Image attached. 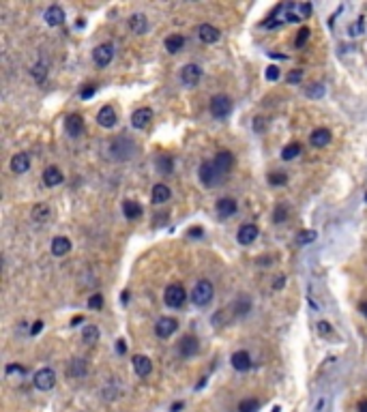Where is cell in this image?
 I'll list each match as a JSON object with an SVG mask.
<instances>
[{
  "instance_id": "34",
  "label": "cell",
  "mask_w": 367,
  "mask_h": 412,
  "mask_svg": "<svg viewBox=\"0 0 367 412\" xmlns=\"http://www.w3.org/2000/svg\"><path fill=\"white\" fill-rule=\"evenodd\" d=\"M232 309H234V316L236 318H239V316H247V313H249V309H251V300L247 299V297H243V299H239L232 305Z\"/></svg>"
},
{
  "instance_id": "31",
  "label": "cell",
  "mask_w": 367,
  "mask_h": 412,
  "mask_svg": "<svg viewBox=\"0 0 367 412\" xmlns=\"http://www.w3.org/2000/svg\"><path fill=\"white\" fill-rule=\"evenodd\" d=\"M122 213H125L127 219H138L142 215V206L138 204V202H133V200H125V202H122Z\"/></svg>"
},
{
  "instance_id": "1",
  "label": "cell",
  "mask_w": 367,
  "mask_h": 412,
  "mask_svg": "<svg viewBox=\"0 0 367 412\" xmlns=\"http://www.w3.org/2000/svg\"><path fill=\"white\" fill-rule=\"evenodd\" d=\"M135 150H138V146L127 135H118L114 142L110 144V155L114 161H129L135 155Z\"/></svg>"
},
{
  "instance_id": "11",
  "label": "cell",
  "mask_w": 367,
  "mask_h": 412,
  "mask_svg": "<svg viewBox=\"0 0 367 412\" xmlns=\"http://www.w3.org/2000/svg\"><path fill=\"white\" fill-rule=\"evenodd\" d=\"M65 129L69 133V138H80L84 133V118L80 114H69L65 120Z\"/></svg>"
},
{
  "instance_id": "29",
  "label": "cell",
  "mask_w": 367,
  "mask_h": 412,
  "mask_svg": "<svg viewBox=\"0 0 367 412\" xmlns=\"http://www.w3.org/2000/svg\"><path fill=\"white\" fill-rule=\"evenodd\" d=\"M183 45H185V37L183 35H170L165 39V50L170 54H178L180 50H183Z\"/></svg>"
},
{
  "instance_id": "43",
  "label": "cell",
  "mask_w": 367,
  "mask_h": 412,
  "mask_svg": "<svg viewBox=\"0 0 367 412\" xmlns=\"http://www.w3.org/2000/svg\"><path fill=\"white\" fill-rule=\"evenodd\" d=\"M309 28H301L298 30V37H296V47H303L305 43H307V39H309Z\"/></svg>"
},
{
  "instance_id": "37",
  "label": "cell",
  "mask_w": 367,
  "mask_h": 412,
  "mask_svg": "<svg viewBox=\"0 0 367 412\" xmlns=\"http://www.w3.org/2000/svg\"><path fill=\"white\" fill-rule=\"evenodd\" d=\"M316 238H318V232L316 230H303V232H298L296 243L298 245H309V243H314Z\"/></svg>"
},
{
  "instance_id": "46",
  "label": "cell",
  "mask_w": 367,
  "mask_h": 412,
  "mask_svg": "<svg viewBox=\"0 0 367 412\" xmlns=\"http://www.w3.org/2000/svg\"><path fill=\"white\" fill-rule=\"evenodd\" d=\"M298 11H301V17H309V15H312V11H314V7L309 2H301V4H298Z\"/></svg>"
},
{
  "instance_id": "8",
  "label": "cell",
  "mask_w": 367,
  "mask_h": 412,
  "mask_svg": "<svg viewBox=\"0 0 367 412\" xmlns=\"http://www.w3.org/2000/svg\"><path fill=\"white\" fill-rule=\"evenodd\" d=\"M176 329H178V320H174V318H159L157 320V324H155V333H157L161 339H167V337H172L174 333H176Z\"/></svg>"
},
{
  "instance_id": "30",
  "label": "cell",
  "mask_w": 367,
  "mask_h": 412,
  "mask_svg": "<svg viewBox=\"0 0 367 412\" xmlns=\"http://www.w3.org/2000/svg\"><path fill=\"white\" fill-rule=\"evenodd\" d=\"M47 60H41V63H37L33 69H30V75L35 77V82L37 84H43L45 82V77H47Z\"/></svg>"
},
{
  "instance_id": "53",
  "label": "cell",
  "mask_w": 367,
  "mask_h": 412,
  "mask_svg": "<svg viewBox=\"0 0 367 412\" xmlns=\"http://www.w3.org/2000/svg\"><path fill=\"white\" fill-rule=\"evenodd\" d=\"M189 236H202V230L200 227H194V230H189Z\"/></svg>"
},
{
  "instance_id": "10",
  "label": "cell",
  "mask_w": 367,
  "mask_h": 412,
  "mask_svg": "<svg viewBox=\"0 0 367 412\" xmlns=\"http://www.w3.org/2000/svg\"><path fill=\"white\" fill-rule=\"evenodd\" d=\"M198 350H200V341H198L194 335H185L183 339L178 341V352H180V356H185V359L196 356Z\"/></svg>"
},
{
  "instance_id": "5",
  "label": "cell",
  "mask_w": 367,
  "mask_h": 412,
  "mask_svg": "<svg viewBox=\"0 0 367 412\" xmlns=\"http://www.w3.org/2000/svg\"><path fill=\"white\" fill-rule=\"evenodd\" d=\"M33 382L39 391H52L56 384V374H54V370H49V367H41L39 372H35Z\"/></svg>"
},
{
  "instance_id": "2",
  "label": "cell",
  "mask_w": 367,
  "mask_h": 412,
  "mask_svg": "<svg viewBox=\"0 0 367 412\" xmlns=\"http://www.w3.org/2000/svg\"><path fill=\"white\" fill-rule=\"evenodd\" d=\"M213 297H215V288L208 279H200L194 286V290H191V300H194L198 307H208Z\"/></svg>"
},
{
  "instance_id": "26",
  "label": "cell",
  "mask_w": 367,
  "mask_h": 412,
  "mask_svg": "<svg viewBox=\"0 0 367 412\" xmlns=\"http://www.w3.org/2000/svg\"><path fill=\"white\" fill-rule=\"evenodd\" d=\"M236 208H239V204H236V200H232V198L217 200V213H219V217H232L236 213Z\"/></svg>"
},
{
  "instance_id": "17",
  "label": "cell",
  "mask_w": 367,
  "mask_h": 412,
  "mask_svg": "<svg viewBox=\"0 0 367 412\" xmlns=\"http://www.w3.org/2000/svg\"><path fill=\"white\" fill-rule=\"evenodd\" d=\"M43 17H45V24H47V26L56 28V26H63L67 15H65V11L60 9L58 4H52V7H49V9L45 11V15H43Z\"/></svg>"
},
{
  "instance_id": "35",
  "label": "cell",
  "mask_w": 367,
  "mask_h": 412,
  "mask_svg": "<svg viewBox=\"0 0 367 412\" xmlns=\"http://www.w3.org/2000/svg\"><path fill=\"white\" fill-rule=\"evenodd\" d=\"M298 155H301V144H296V142L284 146V150H282V159H284V161H292V159H296Z\"/></svg>"
},
{
  "instance_id": "23",
  "label": "cell",
  "mask_w": 367,
  "mask_h": 412,
  "mask_svg": "<svg viewBox=\"0 0 367 412\" xmlns=\"http://www.w3.org/2000/svg\"><path fill=\"white\" fill-rule=\"evenodd\" d=\"M309 142H312L316 149H325V146L331 144V131L325 127H320V129H316V131L309 135Z\"/></svg>"
},
{
  "instance_id": "57",
  "label": "cell",
  "mask_w": 367,
  "mask_h": 412,
  "mask_svg": "<svg viewBox=\"0 0 367 412\" xmlns=\"http://www.w3.org/2000/svg\"><path fill=\"white\" fill-rule=\"evenodd\" d=\"M180 408H183V404H180V402H176V404H174V406H172L170 410H172V412H178Z\"/></svg>"
},
{
  "instance_id": "3",
  "label": "cell",
  "mask_w": 367,
  "mask_h": 412,
  "mask_svg": "<svg viewBox=\"0 0 367 412\" xmlns=\"http://www.w3.org/2000/svg\"><path fill=\"white\" fill-rule=\"evenodd\" d=\"M163 300H165V305H167V307H172V309H180V307L185 305V300H187V292H185V288H183V286L172 284V286H167V288H165V292H163Z\"/></svg>"
},
{
  "instance_id": "50",
  "label": "cell",
  "mask_w": 367,
  "mask_h": 412,
  "mask_svg": "<svg viewBox=\"0 0 367 412\" xmlns=\"http://www.w3.org/2000/svg\"><path fill=\"white\" fill-rule=\"evenodd\" d=\"M41 329H43V322L39 320V322H35L33 327H30V335H37V333H41Z\"/></svg>"
},
{
  "instance_id": "55",
  "label": "cell",
  "mask_w": 367,
  "mask_h": 412,
  "mask_svg": "<svg viewBox=\"0 0 367 412\" xmlns=\"http://www.w3.org/2000/svg\"><path fill=\"white\" fill-rule=\"evenodd\" d=\"M359 309H361V313H363V316L367 318V300H365V303H361V305H359Z\"/></svg>"
},
{
  "instance_id": "21",
  "label": "cell",
  "mask_w": 367,
  "mask_h": 412,
  "mask_svg": "<svg viewBox=\"0 0 367 412\" xmlns=\"http://www.w3.org/2000/svg\"><path fill=\"white\" fill-rule=\"evenodd\" d=\"M63 181H65V174L60 172V168H56V165H49V168H45V172H43V183H45L47 187H56Z\"/></svg>"
},
{
  "instance_id": "14",
  "label": "cell",
  "mask_w": 367,
  "mask_h": 412,
  "mask_svg": "<svg viewBox=\"0 0 367 412\" xmlns=\"http://www.w3.org/2000/svg\"><path fill=\"white\" fill-rule=\"evenodd\" d=\"M215 168L221 172V174H228L230 170H232V165H234V155L230 150H219L215 155Z\"/></svg>"
},
{
  "instance_id": "45",
  "label": "cell",
  "mask_w": 367,
  "mask_h": 412,
  "mask_svg": "<svg viewBox=\"0 0 367 412\" xmlns=\"http://www.w3.org/2000/svg\"><path fill=\"white\" fill-rule=\"evenodd\" d=\"M301 77H303V71L294 69V71L288 73V77H285V79H288V84H298V82H301Z\"/></svg>"
},
{
  "instance_id": "49",
  "label": "cell",
  "mask_w": 367,
  "mask_h": 412,
  "mask_svg": "<svg viewBox=\"0 0 367 412\" xmlns=\"http://www.w3.org/2000/svg\"><path fill=\"white\" fill-rule=\"evenodd\" d=\"M284 284H285V277H284V275H279L277 281H273V288H275V290H282Z\"/></svg>"
},
{
  "instance_id": "56",
  "label": "cell",
  "mask_w": 367,
  "mask_h": 412,
  "mask_svg": "<svg viewBox=\"0 0 367 412\" xmlns=\"http://www.w3.org/2000/svg\"><path fill=\"white\" fill-rule=\"evenodd\" d=\"M359 412H367V399H363V402L359 404Z\"/></svg>"
},
{
  "instance_id": "40",
  "label": "cell",
  "mask_w": 367,
  "mask_h": 412,
  "mask_svg": "<svg viewBox=\"0 0 367 412\" xmlns=\"http://www.w3.org/2000/svg\"><path fill=\"white\" fill-rule=\"evenodd\" d=\"M273 219H275V224H284V221L288 219V206H285V204H277L275 206V213H273Z\"/></svg>"
},
{
  "instance_id": "44",
  "label": "cell",
  "mask_w": 367,
  "mask_h": 412,
  "mask_svg": "<svg viewBox=\"0 0 367 412\" xmlns=\"http://www.w3.org/2000/svg\"><path fill=\"white\" fill-rule=\"evenodd\" d=\"M318 333L322 335V337H328L333 333V329H331V324L326 322V320H322V322H318Z\"/></svg>"
},
{
  "instance_id": "13",
  "label": "cell",
  "mask_w": 367,
  "mask_h": 412,
  "mask_svg": "<svg viewBox=\"0 0 367 412\" xmlns=\"http://www.w3.org/2000/svg\"><path fill=\"white\" fill-rule=\"evenodd\" d=\"M131 361H133V372L138 374L140 378L151 376V372H153V361L148 359V356H144V354H135Z\"/></svg>"
},
{
  "instance_id": "41",
  "label": "cell",
  "mask_w": 367,
  "mask_h": 412,
  "mask_svg": "<svg viewBox=\"0 0 367 412\" xmlns=\"http://www.w3.org/2000/svg\"><path fill=\"white\" fill-rule=\"evenodd\" d=\"M269 183L271 185H285L288 183V174L285 172H273V174H269Z\"/></svg>"
},
{
  "instance_id": "9",
  "label": "cell",
  "mask_w": 367,
  "mask_h": 412,
  "mask_svg": "<svg viewBox=\"0 0 367 412\" xmlns=\"http://www.w3.org/2000/svg\"><path fill=\"white\" fill-rule=\"evenodd\" d=\"M180 79L187 88H194V86L202 79V69L198 65H185L183 71H180Z\"/></svg>"
},
{
  "instance_id": "32",
  "label": "cell",
  "mask_w": 367,
  "mask_h": 412,
  "mask_svg": "<svg viewBox=\"0 0 367 412\" xmlns=\"http://www.w3.org/2000/svg\"><path fill=\"white\" fill-rule=\"evenodd\" d=\"M82 339L86 346H95V343L99 341V329L95 327V324H86L84 331H82Z\"/></svg>"
},
{
  "instance_id": "28",
  "label": "cell",
  "mask_w": 367,
  "mask_h": 412,
  "mask_svg": "<svg viewBox=\"0 0 367 412\" xmlns=\"http://www.w3.org/2000/svg\"><path fill=\"white\" fill-rule=\"evenodd\" d=\"M170 195H172V189L167 185H163V183H159V185L153 187L151 200H153V204H163V202L170 200Z\"/></svg>"
},
{
  "instance_id": "24",
  "label": "cell",
  "mask_w": 367,
  "mask_h": 412,
  "mask_svg": "<svg viewBox=\"0 0 367 412\" xmlns=\"http://www.w3.org/2000/svg\"><path fill=\"white\" fill-rule=\"evenodd\" d=\"M129 30H131L133 35H144L148 30V20L144 13H133L129 17Z\"/></svg>"
},
{
  "instance_id": "33",
  "label": "cell",
  "mask_w": 367,
  "mask_h": 412,
  "mask_svg": "<svg viewBox=\"0 0 367 412\" xmlns=\"http://www.w3.org/2000/svg\"><path fill=\"white\" fill-rule=\"evenodd\" d=\"M157 168L161 174H172L174 172V157L172 155H159L157 157Z\"/></svg>"
},
{
  "instance_id": "38",
  "label": "cell",
  "mask_w": 367,
  "mask_h": 412,
  "mask_svg": "<svg viewBox=\"0 0 367 412\" xmlns=\"http://www.w3.org/2000/svg\"><path fill=\"white\" fill-rule=\"evenodd\" d=\"M258 410H260L258 399H243L239 404V412H258Z\"/></svg>"
},
{
  "instance_id": "4",
  "label": "cell",
  "mask_w": 367,
  "mask_h": 412,
  "mask_svg": "<svg viewBox=\"0 0 367 412\" xmlns=\"http://www.w3.org/2000/svg\"><path fill=\"white\" fill-rule=\"evenodd\" d=\"M208 108L215 118H226V116L232 112V99H230L228 95H215L213 99H210Z\"/></svg>"
},
{
  "instance_id": "39",
  "label": "cell",
  "mask_w": 367,
  "mask_h": 412,
  "mask_svg": "<svg viewBox=\"0 0 367 412\" xmlns=\"http://www.w3.org/2000/svg\"><path fill=\"white\" fill-rule=\"evenodd\" d=\"M4 374H7V376H17V378H22L24 374H26V367H24V365H17V363H9V365L4 367Z\"/></svg>"
},
{
  "instance_id": "19",
  "label": "cell",
  "mask_w": 367,
  "mask_h": 412,
  "mask_svg": "<svg viewBox=\"0 0 367 412\" xmlns=\"http://www.w3.org/2000/svg\"><path fill=\"white\" fill-rule=\"evenodd\" d=\"M236 238H239L241 245H251L258 238V225H253V224L241 225V230H239V234H236Z\"/></svg>"
},
{
  "instance_id": "22",
  "label": "cell",
  "mask_w": 367,
  "mask_h": 412,
  "mask_svg": "<svg viewBox=\"0 0 367 412\" xmlns=\"http://www.w3.org/2000/svg\"><path fill=\"white\" fill-rule=\"evenodd\" d=\"M30 168V155L28 152H17L11 159V170L15 172V174H26Z\"/></svg>"
},
{
  "instance_id": "7",
  "label": "cell",
  "mask_w": 367,
  "mask_h": 412,
  "mask_svg": "<svg viewBox=\"0 0 367 412\" xmlns=\"http://www.w3.org/2000/svg\"><path fill=\"white\" fill-rule=\"evenodd\" d=\"M92 60H95L97 67H108L112 60H114V45H112V43L97 45L95 52H92Z\"/></svg>"
},
{
  "instance_id": "18",
  "label": "cell",
  "mask_w": 367,
  "mask_h": 412,
  "mask_svg": "<svg viewBox=\"0 0 367 412\" xmlns=\"http://www.w3.org/2000/svg\"><path fill=\"white\" fill-rule=\"evenodd\" d=\"M253 365L249 352H245V350H239V352L232 354V367L236 372H249Z\"/></svg>"
},
{
  "instance_id": "20",
  "label": "cell",
  "mask_w": 367,
  "mask_h": 412,
  "mask_svg": "<svg viewBox=\"0 0 367 412\" xmlns=\"http://www.w3.org/2000/svg\"><path fill=\"white\" fill-rule=\"evenodd\" d=\"M30 215H33V221L35 224H47L49 219H52V208H49L47 204H43V202H39V204H35L33 206V211H30Z\"/></svg>"
},
{
  "instance_id": "36",
  "label": "cell",
  "mask_w": 367,
  "mask_h": 412,
  "mask_svg": "<svg viewBox=\"0 0 367 412\" xmlns=\"http://www.w3.org/2000/svg\"><path fill=\"white\" fill-rule=\"evenodd\" d=\"M325 93H326V86L322 82H316V84H312L307 90H305V95H307L309 99H320V97H325Z\"/></svg>"
},
{
  "instance_id": "15",
  "label": "cell",
  "mask_w": 367,
  "mask_h": 412,
  "mask_svg": "<svg viewBox=\"0 0 367 412\" xmlns=\"http://www.w3.org/2000/svg\"><path fill=\"white\" fill-rule=\"evenodd\" d=\"M198 37H200V41H204V43H217L221 39V30L213 26V24H202V26L198 28Z\"/></svg>"
},
{
  "instance_id": "51",
  "label": "cell",
  "mask_w": 367,
  "mask_h": 412,
  "mask_svg": "<svg viewBox=\"0 0 367 412\" xmlns=\"http://www.w3.org/2000/svg\"><path fill=\"white\" fill-rule=\"evenodd\" d=\"M116 352H118V354H125V352H127V346H125V341H122V339L116 341Z\"/></svg>"
},
{
  "instance_id": "25",
  "label": "cell",
  "mask_w": 367,
  "mask_h": 412,
  "mask_svg": "<svg viewBox=\"0 0 367 412\" xmlns=\"http://www.w3.org/2000/svg\"><path fill=\"white\" fill-rule=\"evenodd\" d=\"M86 374H88V363L84 359H73L69 363V367H67V376L71 378H84Z\"/></svg>"
},
{
  "instance_id": "47",
  "label": "cell",
  "mask_w": 367,
  "mask_h": 412,
  "mask_svg": "<svg viewBox=\"0 0 367 412\" xmlns=\"http://www.w3.org/2000/svg\"><path fill=\"white\" fill-rule=\"evenodd\" d=\"M277 77H279V69L277 67H269V69H266V79H269V82H275Z\"/></svg>"
},
{
  "instance_id": "42",
  "label": "cell",
  "mask_w": 367,
  "mask_h": 412,
  "mask_svg": "<svg viewBox=\"0 0 367 412\" xmlns=\"http://www.w3.org/2000/svg\"><path fill=\"white\" fill-rule=\"evenodd\" d=\"M88 309H92V311L103 309V294H92L88 299Z\"/></svg>"
},
{
  "instance_id": "58",
  "label": "cell",
  "mask_w": 367,
  "mask_h": 412,
  "mask_svg": "<svg viewBox=\"0 0 367 412\" xmlns=\"http://www.w3.org/2000/svg\"><path fill=\"white\" fill-rule=\"evenodd\" d=\"M365 198H367V195H365Z\"/></svg>"
},
{
  "instance_id": "54",
  "label": "cell",
  "mask_w": 367,
  "mask_h": 412,
  "mask_svg": "<svg viewBox=\"0 0 367 412\" xmlns=\"http://www.w3.org/2000/svg\"><path fill=\"white\" fill-rule=\"evenodd\" d=\"M253 129H256V131L264 129V127H262V118H256V122H253Z\"/></svg>"
},
{
  "instance_id": "16",
  "label": "cell",
  "mask_w": 367,
  "mask_h": 412,
  "mask_svg": "<svg viewBox=\"0 0 367 412\" xmlns=\"http://www.w3.org/2000/svg\"><path fill=\"white\" fill-rule=\"evenodd\" d=\"M116 120H118V116H116V110L112 108V106H103L101 110H99V114H97V122L101 127L105 129H112L116 125Z\"/></svg>"
},
{
  "instance_id": "6",
  "label": "cell",
  "mask_w": 367,
  "mask_h": 412,
  "mask_svg": "<svg viewBox=\"0 0 367 412\" xmlns=\"http://www.w3.org/2000/svg\"><path fill=\"white\" fill-rule=\"evenodd\" d=\"M198 174H200V181H202L206 187L217 185V183L221 181V176H223L221 172L215 168V163H213V161H204V163L200 165V172H198Z\"/></svg>"
},
{
  "instance_id": "48",
  "label": "cell",
  "mask_w": 367,
  "mask_h": 412,
  "mask_svg": "<svg viewBox=\"0 0 367 412\" xmlns=\"http://www.w3.org/2000/svg\"><path fill=\"white\" fill-rule=\"evenodd\" d=\"M95 90H97L95 86H90V88H84L82 93H80V97H82V99H90V97L95 95Z\"/></svg>"
},
{
  "instance_id": "12",
  "label": "cell",
  "mask_w": 367,
  "mask_h": 412,
  "mask_svg": "<svg viewBox=\"0 0 367 412\" xmlns=\"http://www.w3.org/2000/svg\"><path fill=\"white\" fill-rule=\"evenodd\" d=\"M153 122V110L151 108H138L131 116V125L135 129H146Z\"/></svg>"
},
{
  "instance_id": "52",
  "label": "cell",
  "mask_w": 367,
  "mask_h": 412,
  "mask_svg": "<svg viewBox=\"0 0 367 412\" xmlns=\"http://www.w3.org/2000/svg\"><path fill=\"white\" fill-rule=\"evenodd\" d=\"M350 33H352V35H357V33H363V20H359L357 24H354V26L350 28Z\"/></svg>"
},
{
  "instance_id": "27",
  "label": "cell",
  "mask_w": 367,
  "mask_h": 412,
  "mask_svg": "<svg viewBox=\"0 0 367 412\" xmlns=\"http://www.w3.org/2000/svg\"><path fill=\"white\" fill-rule=\"evenodd\" d=\"M69 251H71V241L67 236H56V238H52V254L56 258L69 254Z\"/></svg>"
}]
</instances>
